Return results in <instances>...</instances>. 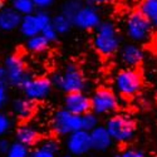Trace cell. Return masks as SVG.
<instances>
[{"label": "cell", "instance_id": "obj_3", "mask_svg": "<svg viewBox=\"0 0 157 157\" xmlns=\"http://www.w3.org/2000/svg\"><path fill=\"white\" fill-rule=\"evenodd\" d=\"M106 129L113 142L117 143H127L131 142L137 132V127L135 121L127 114H113L106 121L104 124Z\"/></svg>", "mask_w": 157, "mask_h": 157}, {"label": "cell", "instance_id": "obj_8", "mask_svg": "<svg viewBox=\"0 0 157 157\" xmlns=\"http://www.w3.org/2000/svg\"><path fill=\"white\" fill-rule=\"evenodd\" d=\"M52 129L57 136L67 137L68 135L82 129V116H77L67 109H58L52 118Z\"/></svg>", "mask_w": 157, "mask_h": 157}, {"label": "cell", "instance_id": "obj_25", "mask_svg": "<svg viewBox=\"0 0 157 157\" xmlns=\"http://www.w3.org/2000/svg\"><path fill=\"white\" fill-rule=\"evenodd\" d=\"M99 124V117L93 112H88L82 116V129L90 132Z\"/></svg>", "mask_w": 157, "mask_h": 157}, {"label": "cell", "instance_id": "obj_21", "mask_svg": "<svg viewBox=\"0 0 157 157\" xmlns=\"http://www.w3.org/2000/svg\"><path fill=\"white\" fill-rule=\"evenodd\" d=\"M11 8L18 11L21 17L34 14L36 10L32 0H11Z\"/></svg>", "mask_w": 157, "mask_h": 157}, {"label": "cell", "instance_id": "obj_1", "mask_svg": "<svg viewBox=\"0 0 157 157\" xmlns=\"http://www.w3.org/2000/svg\"><path fill=\"white\" fill-rule=\"evenodd\" d=\"M93 48L102 57H112L121 48V36L116 24L111 20L102 21L94 29Z\"/></svg>", "mask_w": 157, "mask_h": 157}, {"label": "cell", "instance_id": "obj_20", "mask_svg": "<svg viewBox=\"0 0 157 157\" xmlns=\"http://www.w3.org/2000/svg\"><path fill=\"white\" fill-rule=\"evenodd\" d=\"M27 49L32 53H42L45 49H48L49 47V42L42 35V34H38L34 35L32 38H28L27 44H25Z\"/></svg>", "mask_w": 157, "mask_h": 157}, {"label": "cell", "instance_id": "obj_18", "mask_svg": "<svg viewBox=\"0 0 157 157\" xmlns=\"http://www.w3.org/2000/svg\"><path fill=\"white\" fill-rule=\"evenodd\" d=\"M19 30H20L21 35L25 36L27 39L28 38H32L34 35L40 34V28H39L38 21L35 19L34 14L21 17V21H20V25H19Z\"/></svg>", "mask_w": 157, "mask_h": 157}, {"label": "cell", "instance_id": "obj_13", "mask_svg": "<svg viewBox=\"0 0 157 157\" xmlns=\"http://www.w3.org/2000/svg\"><path fill=\"white\" fill-rule=\"evenodd\" d=\"M120 59L127 68H137L145 60V53L136 43H128L120 48Z\"/></svg>", "mask_w": 157, "mask_h": 157}, {"label": "cell", "instance_id": "obj_11", "mask_svg": "<svg viewBox=\"0 0 157 157\" xmlns=\"http://www.w3.org/2000/svg\"><path fill=\"white\" fill-rule=\"evenodd\" d=\"M65 150L74 157H84L92 151L89 132L84 129L75 131L65 137Z\"/></svg>", "mask_w": 157, "mask_h": 157}, {"label": "cell", "instance_id": "obj_16", "mask_svg": "<svg viewBox=\"0 0 157 157\" xmlns=\"http://www.w3.org/2000/svg\"><path fill=\"white\" fill-rule=\"evenodd\" d=\"M15 138H17V142L21 143V145L27 146V147H33L39 142V140H40V135H39V132L33 126L23 124L17 128Z\"/></svg>", "mask_w": 157, "mask_h": 157}, {"label": "cell", "instance_id": "obj_27", "mask_svg": "<svg viewBox=\"0 0 157 157\" xmlns=\"http://www.w3.org/2000/svg\"><path fill=\"white\" fill-rule=\"evenodd\" d=\"M39 147H42L49 152H53V153H58L59 150H60V145L57 138H45L40 142V145H39Z\"/></svg>", "mask_w": 157, "mask_h": 157}, {"label": "cell", "instance_id": "obj_7", "mask_svg": "<svg viewBox=\"0 0 157 157\" xmlns=\"http://www.w3.org/2000/svg\"><path fill=\"white\" fill-rule=\"evenodd\" d=\"M4 68L6 72L8 86L11 87L23 88L24 84L33 77L28 71V68L25 67V63L23 62V59L17 54H11L6 57L4 62Z\"/></svg>", "mask_w": 157, "mask_h": 157}, {"label": "cell", "instance_id": "obj_29", "mask_svg": "<svg viewBox=\"0 0 157 157\" xmlns=\"http://www.w3.org/2000/svg\"><path fill=\"white\" fill-rule=\"evenodd\" d=\"M113 157H147V156L145 155V152L138 148L129 147V148H124L123 151L116 153Z\"/></svg>", "mask_w": 157, "mask_h": 157}, {"label": "cell", "instance_id": "obj_23", "mask_svg": "<svg viewBox=\"0 0 157 157\" xmlns=\"http://www.w3.org/2000/svg\"><path fill=\"white\" fill-rule=\"evenodd\" d=\"M138 11L148 20L152 19L157 14V0H142Z\"/></svg>", "mask_w": 157, "mask_h": 157}, {"label": "cell", "instance_id": "obj_36", "mask_svg": "<svg viewBox=\"0 0 157 157\" xmlns=\"http://www.w3.org/2000/svg\"><path fill=\"white\" fill-rule=\"evenodd\" d=\"M112 0H86V4H89V5H93V6H97V5H103V4H108Z\"/></svg>", "mask_w": 157, "mask_h": 157}, {"label": "cell", "instance_id": "obj_30", "mask_svg": "<svg viewBox=\"0 0 157 157\" xmlns=\"http://www.w3.org/2000/svg\"><path fill=\"white\" fill-rule=\"evenodd\" d=\"M40 34L47 39L49 43L56 42L57 39H58V33L56 32V29L53 28V25H52V24H49V25H47V27H44V28L40 30Z\"/></svg>", "mask_w": 157, "mask_h": 157}, {"label": "cell", "instance_id": "obj_34", "mask_svg": "<svg viewBox=\"0 0 157 157\" xmlns=\"http://www.w3.org/2000/svg\"><path fill=\"white\" fill-rule=\"evenodd\" d=\"M6 101H8V90H6V87H3L0 88V109L4 107Z\"/></svg>", "mask_w": 157, "mask_h": 157}, {"label": "cell", "instance_id": "obj_26", "mask_svg": "<svg viewBox=\"0 0 157 157\" xmlns=\"http://www.w3.org/2000/svg\"><path fill=\"white\" fill-rule=\"evenodd\" d=\"M34 17L38 21V25H39V28H40V30L44 27H47V25H49L52 21V15L47 10H35Z\"/></svg>", "mask_w": 157, "mask_h": 157}, {"label": "cell", "instance_id": "obj_9", "mask_svg": "<svg viewBox=\"0 0 157 157\" xmlns=\"http://www.w3.org/2000/svg\"><path fill=\"white\" fill-rule=\"evenodd\" d=\"M71 21L73 27L81 30H94L102 23V18L96 6L83 4L73 15Z\"/></svg>", "mask_w": 157, "mask_h": 157}, {"label": "cell", "instance_id": "obj_19", "mask_svg": "<svg viewBox=\"0 0 157 157\" xmlns=\"http://www.w3.org/2000/svg\"><path fill=\"white\" fill-rule=\"evenodd\" d=\"M50 24L53 25V28L56 29V32L58 33V35L68 34L72 30V28H73L71 19H68L67 17H64L62 13H59V14H56L54 17H52Z\"/></svg>", "mask_w": 157, "mask_h": 157}, {"label": "cell", "instance_id": "obj_41", "mask_svg": "<svg viewBox=\"0 0 157 157\" xmlns=\"http://www.w3.org/2000/svg\"><path fill=\"white\" fill-rule=\"evenodd\" d=\"M84 157H98V156H84Z\"/></svg>", "mask_w": 157, "mask_h": 157}, {"label": "cell", "instance_id": "obj_39", "mask_svg": "<svg viewBox=\"0 0 157 157\" xmlns=\"http://www.w3.org/2000/svg\"><path fill=\"white\" fill-rule=\"evenodd\" d=\"M4 6H5V3H4V2H2V0H0V10H2Z\"/></svg>", "mask_w": 157, "mask_h": 157}, {"label": "cell", "instance_id": "obj_40", "mask_svg": "<svg viewBox=\"0 0 157 157\" xmlns=\"http://www.w3.org/2000/svg\"><path fill=\"white\" fill-rule=\"evenodd\" d=\"M155 48L157 49V35H156V38H155Z\"/></svg>", "mask_w": 157, "mask_h": 157}, {"label": "cell", "instance_id": "obj_22", "mask_svg": "<svg viewBox=\"0 0 157 157\" xmlns=\"http://www.w3.org/2000/svg\"><path fill=\"white\" fill-rule=\"evenodd\" d=\"M83 4H84V3L81 2V0H68V2H65V3L62 5L60 13H62L64 17H67L68 19H72L73 15L75 14L78 10H79V8H81Z\"/></svg>", "mask_w": 157, "mask_h": 157}, {"label": "cell", "instance_id": "obj_24", "mask_svg": "<svg viewBox=\"0 0 157 157\" xmlns=\"http://www.w3.org/2000/svg\"><path fill=\"white\" fill-rule=\"evenodd\" d=\"M29 155V147L15 141L10 145L8 152L5 153V157H28Z\"/></svg>", "mask_w": 157, "mask_h": 157}, {"label": "cell", "instance_id": "obj_2", "mask_svg": "<svg viewBox=\"0 0 157 157\" xmlns=\"http://www.w3.org/2000/svg\"><path fill=\"white\" fill-rule=\"evenodd\" d=\"M52 86L64 93L84 92L87 88V78L82 69L74 63H68L62 72H57L50 78Z\"/></svg>", "mask_w": 157, "mask_h": 157}, {"label": "cell", "instance_id": "obj_14", "mask_svg": "<svg viewBox=\"0 0 157 157\" xmlns=\"http://www.w3.org/2000/svg\"><path fill=\"white\" fill-rule=\"evenodd\" d=\"M90 143H92V151L96 152H106L113 145V141L104 126L98 124L94 129L89 132Z\"/></svg>", "mask_w": 157, "mask_h": 157}, {"label": "cell", "instance_id": "obj_42", "mask_svg": "<svg viewBox=\"0 0 157 157\" xmlns=\"http://www.w3.org/2000/svg\"><path fill=\"white\" fill-rule=\"evenodd\" d=\"M28 157H34V156H33V155H29V156H28Z\"/></svg>", "mask_w": 157, "mask_h": 157}, {"label": "cell", "instance_id": "obj_5", "mask_svg": "<svg viewBox=\"0 0 157 157\" xmlns=\"http://www.w3.org/2000/svg\"><path fill=\"white\" fill-rule=\"evenodd\" d=\"M90 98V112L99 116H107L113 113L120 107V99L116 92L109 88L96 89Z\"/></svg>", "mask_w": 157, "mask_h": 157}, {"label": "cell", "instance_id": "obj_32", "mask_svg": "<svg viewBox=\"0 0 157 157\" xmlns=\"http://www.w3.org/2000/svg\"><path fill=\"white\" fill-rule=\"evenodd\" d=\"M33 156L34 157H56L57 155L53 153V152H49V151H47L42 147H36L33 152Z\"/></svg>", "mask_w": 157, "mask_h": 157}, {"label": "cell", "instance_id": "obj_6", "mask_svg": "<svg viewBox=\"0 0 157 157\" xmlns=\"http://www.w3.org/2000/svg\"><path fill=\"white\" fill-rule=\"evenodd\" d=\"M152 25L151 21L142 15L138 10L132 11L127 17L126 20V34L127 36L135 43L146 42L151 38L152 34Z\"/></svg>", "mask_w": 157, "mask_h": 157}, {"label": "cell", "instance_id": "obj_12", "mask_svg": "<svg viewBox=\"0 0 157 157\" xmlns=\"http://www.w3.org/2000/svg\"><path fill=\"white\" fill-rule=\"evenodd\" d=\"M63 108L73 114L83 116L90 112V98L84 92L65 93L63 98Z\"/></svg>", "mask_w": 157, "mask_h": 157}, {"label": "cell", "instance_id": "obj_4", "mask_svg": "<svg viewBox=\"0 0 157 157\" xmlns=\"http://www.w3.org/2000/svg\"><path fill=\"white\" fill-rule=\"evenodd\" d=\"M113 87L120 96L131 98L141 92L143 87V78L136 68H123L114 74Z\"/></svg>", "mask_w": 157, "mask_h": 157}, {"label": "cell", "instance_id": "obj_33", "mask_svg": "<svg viewBox=\"0 0 157 157\" xmlns=\"http://www.w3.org/2000/svg\"><path fill=\"white\" fill-rule=\"evenodd\" d=\"M10 145H11V142L8 138H0V153L5 155L8 152Z\"/></svg>", "mask_w": 157, "mask_h": 157}, {"label": "cell", "instance_id": "obj_28", "mask_svg": "<svg viewBox=\"0 0 157 157\" xmlns=\"http://www.w3.org/2000/svg\"><path fill=\"white\" fill-rule=\"evenodd\" d=\"M11 126H13V121L10 118V116L0 112V137L6 135L10 131Z\"/></svg>", "mask_w": 157, "mask_h": 157}, {"label": "cell", "instance_id": "obj_44", "mask_svg": "<svg viewBox=\"0 0 157 157\" xmlns=\"http://www.w3.org/2000/svg\"><path fill=\"white\" fill-rule=\"evenodd\" d=\"M2 2H4V3H5V0H2Z\"/></svg>", "mask_w": 157, "mask_h": 157}, {"label": "cell", "instance_id": "obj_38", "mask_svg": "<svg viewBox=\"0 0 157 157\" xmlns=\"http://www.w3.org/2000/svg\"><path fill=\"white\" fill-rule=\"evenodd\" d=\"M62 157H74V156H73V155H71V153H68V152H67V153H64V155H63V156H62Z\"/></svg>", "mask_w": 157, "mask_h": 157}, {"label": "cell", "instance_id": "obj_17", "mask_svg": "<svg viewBox=\"0 0 157 157\" xmlns=\"http://www.w3.org/2000/svg\"><path fill=\"white\" fill-rule=\"evenodd\" d=\"M13 113L20 121H27L33 116L34 111H35V104L33 101L28 99V98H18L13 102L11 106Z\"/></svg>", "mask_w": 157, "mask_h": 157}, {"label": "cell", "instance_id": "obj_43", "mask_svg": "<svg viewBox=\"0 0 157 157\" xmlns=\"http://www.w3.org/2000/svg\"><path fill=\"white\" fill-rule=\"evenodd\" d=\"M81 2H83V3H84V2H86V0H81Z\"/></svg>", "mask_w": 157, "mask_h": 157}, {"label": "cell", "instance_id": "obj_10", "mask_svg": "<svg viewBox=\"0 0 157 157\" xmlns=\"http://www.w3.org/2000/svg\"><path fill=\"white\" fill-rule=\"evenodd\" d=\"M53 86L47 77H32L21 88L24 97L33 102H39L45 99L50 93Z\"/></svg>", "mask_w": 157, "mask_h": 157}, {"label": "cell", "instance_id": "obj_15", "mask_svg": "<svg viewBox=\"0 0 157 157\" xmlns=\"http://www.w3.org/2000/svg\"><path fill=\"white\" fill-rule=\"evenodd\" d=\"M21 15L11 6H4L0 10V29L4 32H11L19 28Z\"/></svg>", "mask_w": 157, "mask_h": 157}, {"label": "cell", "instance_id": "obj_35", "mask_svg": "<svg viewBox=\"0 0 157 157\" xmlns=\"http://www.w3.org/2000/svg\"><path fill=\"white\" fill-rule=\"evenodd\" d=\"M8 87V78H6V72L4 67H0V88Z\"/></svg>", "mask_w": 157, "mask_h": 157}, {"label": "cell", "instance_id": "obj_37", "mask_svg": "<svg viewBox=\"0 0 157 157\" xmlns=\"http://www.w3.org/2000/svg\"><path fill=\"white\" fill-rule=\"evenodd\" d=\"M150 21H151V25H152V28H155V29H157V14L152 18V19H150Z\"/></svg>", "mask_w": 157, "mask_h": 157}, {"label": "cell", "instance_id": "obj_31", "mask_svg": "<svg viewBox=\"0 0 157 157\" xmlns=\"http://www.w3.org/2000/svg\"><path fill=\"white\" fill-rule=\"evenodd\" d=\"M36 10H47L54 4L56 0H32Z\"/></svg>", "mask_w": 157, "mask_h": 157}]
</instances>
